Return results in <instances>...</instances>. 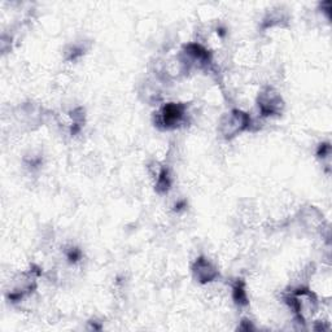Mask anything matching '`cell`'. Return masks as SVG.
Returning a JSON list of instances; mask_svg holds the SVG:
<instances>
[{
    "mask_svg": "<svg viewBox=\"0 0 332 332\" xmlns=\"http://www.w3.org/2000/svg\"><path fill=\"white\" fill-rule=\"evenodd\" d=\"M183 115L182 108H179L178 105H169L167 108H165L164 111V115H162V118H164V122L166 125H173L174 122H177Z\"/></svg>",
    "mask_w": 332,
    "mask_h": 332,
    "instance_id": "1",
    "label": "cell"
}]
</instances>
